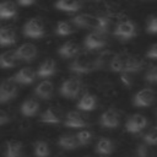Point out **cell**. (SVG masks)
<instances>
[{"instance_id":"3","label":"cell","mask_w":157,"mask_h":157,"mask_svg":"<svg viewBox=\"0 0 157 157\" xmlns=\"http://www.w3.org/2000/svg\"><path fill=\"white\" fill-rule=\"evenodd\" d=\"M70 71L76 74H88L93 70V58L87 53L77 54L70 64Z\"/></svg>"},{"instance_id":"18","label":"cell","mask_w":157,"mask_h":157,"mask_svg":"<svg viewBox=\"0 0 157 157\" xmlns=\"http://www.w3.org/2000/svg\"><path fill=\"white\" fill-rule=\"evenodd\" d=\"M55 71H56V64H55V61L53 59L48 58V59H45L39 65V67L37 70V76H39L42 78L50 77V76H53L55 74Z\"/></svg>"},{"instance_id":"26","label":"cell","mask_w":157,"mask_h":157,"mask_svg":"<svg viewBox=\"0 0 157 157\" xmlns=\"http://www.w3.org/2000/svg\"><path fill=\"white\" fill-rule=\"evenodd\" d=\"M16 5L12 1L0 2V20H9L16 16Z\"/></svg>"},{"instance_id":"33","label":"cell","mask_w":157,"mask_h":157,"mask_svg":"<svg viewBox=\"0 0 157 157\" xmlns=\"http://www.w3.org/2000/svg\"><path fill=\"white\" fill-rule=\"evenodd\" d=\"M144 141L147 145H157V125L152 128L147 134L144 135Z\"/></svg>"},{"instance_id":"13","label":"cell","mask_w":157,"mask_h":157,"mask_svg":"<svg viewBox=\"0 0 157 157\" xmlns=\"http://www.w3.org/2000/svg\"><path fill=\"white\" fill-rule=\"evenodd\" d=\"M117 54L112 50H103L96 59H93V70H103L108 69L112 60L114 59Z\"/></svg>"},{"instance_id":"17","label":"cell","mask_w":157,"mask_h":157,"mask_svg":"<svg viewBox=\"0 0 157 157\" xmlns=\"http://www.w3.org/2000/svg\"><path fill=\"white\" fill-rule=\"evenodd\" d=\"M17 40V36H16V31L10 27H0V47H7V45H12L15 44Z\"/></svg>"},{"instance_id":"16","label":"cell","mask_w":157,"mask_h":157,"mask_svg":"<svg viewBox=\"0 0 157 157\" xmlns=\"http://www.w3.org/2000/svg\"><path fill=\"white\" fill-rule=\"evenodd\" d=\"M65 126L67 128H85L87 126V121L85 120V118L78 113V112H75V110H71L66 114L65 117V121H64Z\"/></svg>"},{"instance_id":"37","label":"cell","mask_w":157,"mask_h":157,"mask_svg":"<svg viewBox=\"0 0 157 157\" xmlns=\"http://www.w3.org/2000/svg\"><path fill=\"white\" fill-rule=\"evenodd\" d=\"M146 56L148 59H153V60H157V44H153L150 47V49L147 50L146 53Z\"/></svg>"},{"instance_id":"30","label":"cell","mask_w":157,"mask_h":157,"mask_svg":"<svg viewBox=\"0 0 157 157\" xmlns=\"http://www.w3.org/2000/svg\"><path fill=\"white\" fill-rule=\"evenodd\" d=\"M74 27L70 22H66V21H59L56 23V27H55V32L58 36H69L74 32Z\"/></svg>"},{"instance_id":"39","label":"cell","mask_w":157,"mask_h":157,"mask_svg":"<svg viewBox=\"0 0 157 157\" xmlns=\"http://www.w3.org/2000/svg\"><path fill=\"white\" fill-rule=\"evenodd\" d=\"M36 0H17V2L21 5V6H28V5H32Z\"/></svg>"},{"instance_id":"31","label":"cell","mask_w":157,"mask_h":157,"mask_svg":"<svg viewBox=\"0 0 157 157\" xmlns=\"http://www.w3.org/2000/svg\"><path fill=\"white\" fill-rule=\"evenodd\" d=\"M50 153V150H49V146L45 141H37L36 145H34V155L36 157H48Z\"/></svg>"},{"instance_id":"11","label":"cell","mask_w":157,"mask_h":157,"mask_svg":"<svg viewBox=\"0 0 157 157\" xmlns=\"http://www.w3.org/2000/svg\"><path fill=\"white\" fill-rule=\"evenodd\" d=\"M146 125H147L146 117H144L142 114H134L126 120L125 128H126V131L136 134V132H140L141 130H144L146 128Z\"/></svg>"},{"instance_id":"22","label":"cell","mask_w":157,"mask_h":157,"mask_svg":"<svg viewBox=\"0 0 157 157\" xmlns=\"http://www.w3.org/2000/svg\"><path fill=\"white\" fill-rule=\"evenodd\" d=\"M96 107H97V99L93 94H91L88 92L83 93V96L81 97V99L77 103V108L83 112L93 110V109H96Z\"/></svg>"},{"instance_id":"19","label":"cell","mask_w":157,"mask_h":157,"mask_svg":"<svg viewBox=\"0 0 157 157\" xmlns=\"http://www.w3.org/2000/svg\"><path fill=\"white\" fill-rule=\"evenodd\" d=\"M58 52H59L60 56L69 59V58H74V56H76V55L78 54L80 47H78V44H77L76 42L67 40V42H65V43L59 48Z\"/></svg>"},{"instance_id":"2","label":"cell","mask_w":157,"mask_h":157,"mask_svg":"<svg viewBox=\"0 0 157 157\" xmlns=\"http://www.w3.org/2000/svg\"><path fill=\"white\" fill-rule=\"evenodd\" d=\"M71 22L77 27L94 29V32L99 33H107L109 28V18L105 16H93L90 13H82L75 16Z\"/></svg>"},{"instance_id":"23","label":"cell","mask_w":157,"mask_h":157,"mask_svg":"<svg viewBox=\"0 0 157 157\" xmlns=\"http://www.w3.org/2000/svg\"><path fill=\"white\" fill-rule=\"evenodd\" d=\"M17 58L15 50H7L0 54V67L1 69H11L17 64Z\"/></svg>"},{"instance_id":"36","label":"cell","mask_w":157,"mask_h":157,"mask_svg":"<svg viewBox=\"0 0 157 157\" xmlns=\"http://www.w3.org/2000/svg\"><path fill=\"white\" fill-rule=\"evenodd\" d=\"M120 81H121L126 87H130V86L132 85V78L130 77V72H121Z\"/></svg>"},{"instance_id":"7","label":"cell","mask_w":157,"mask_h":157,"mask_svg":"<svg viewBox=\"0 0 157 157\" xmlns=\"http://www.w3.org/2000/svg\"><path fill=\"white\" fill-rule=\"evenodd\" d=\"M114 36L118 37L120 40H129L136 37V27L130 21H123L117 25L114 29Z\"/></svg>"},{"instance_id":"21","label":"cell","mask_w":157,"mask_h":157,"mask_svg":"<svg viewBox=\"0 0 157 157\" xmlns=\"http://www.w3.org/2000/svg\"><path fill=\"white\" fill-rule=\"evenodd\" d=\"M53 90H54L53 83L48 80H44L37 85V87L34 88V93L42 99H49L53 96Z\"/></svg>"},{"instance_id":"41","label":"cell","mask_w":157,"mask_h":157,"mask_svg":"<svg viewBox=\"0 0 157 157\" xmlns=\"http://www.w3.org/2000/svg\"><path fill=\"white\" fill-rule=\"evenodd\" d=\"M58 157H63V156H58Z\"/></svg>"},{"instance_id":"40","label":"cell","mask_w":157,"mask_h":157,"mask_svg":"<svg viewBox=\"0 0 157 157\" xmlns=\"http://www.w3.org/2000/svg\"><path fill=\"white\" fill-rule=\"evenodd\" d=\"M87 1H101V0H87Z\"/></svg>"},{"instance_id":"8","label":"cell","mask_w":157,"mask_h":157,"mask_svg":"<svg viewBox=\"0 0 157 157\" xmlns=\"http://www.w3.org/2000/svg\"><path fill=\"white\" fill-rule=\"evenodd\" d=\"M155 98L156 94L152 88H142L134 96L132 103L135 107H150L153 104Z\"/></svg>"},{"instance_id":"27","label":"cell","mask_w":157,"mask_h":157,"mask_svg":"<svg viewBox=\"0 0 157 157\" xmlns=\"http://www.w3.org/2000/svg\"><path fill=\"white\" fill-rule=\"evenodd\" d=\"M22 155V144L16 140H11L6 142L5 157H21Z\"/></svg>"},{"instance_id":"42","label":"cell","mask_w":157,"mask_h":157,"mask_svg":"<svg viewBox=\"0 0 157 157\" xmlns=\"http://www.w3.org/2000/svg\"><path fill=\"white\" fill-rule=\"evenodd\" d=\"M86 157H90V156H86Z\"/></svg>"},{"instance_id":"28","label":"cell","mask_w":157,"mask_h":157,"mask_svg":"<svg viewBox=\"0 0 157 157\" xmlns=\"http://www.w3.org/2000/svg\"><path fill=\"white\" fill-rule=\"evenodd\" d=\"M113 150H114V145L107 137H101L96 145V152L99 155H104V156L110 155L113 152Z\"/></svg>"},{"instance_id":"35","label":"cell","mask_w":157,"mask_h":157,"mask_svg":"<svg viewBox=\"0 0 157 157\" xmlns=\"http://www.w3.org/2000/svg\"><path fill=\"white\" fill-rule=\"evenodd\" d=\"M145 78H146V81H148V82H155V83H157V66L151 67V69L146 72Z\"/></svg>"},{"instance_id":"25","label":"cell","mask_w":157,"mask_h":157,"mask_svg":"<svg viewBox=\"0 0 157 157\" xmlns=\"http://www.w3.org/2000/svg\"><path fill=\"white\" fill-rule=\"evenodd\" d=\"M58 145L64 148V150H75L80 145L77 142V139L75 135L72 134H65V135H61L58 140Z\"/></svg>"},{"instance_id":"34","label":"cell","mask_w":157,"mask_h":157,"mask_svg":"<svg viewBox=\"0 0 157 157\" xmlns=\"http://www.w3.org/2000/svg\"><path fill=\"white\" fill-rule=\"evenodd\" d=\"M146 31H147V33H152V34L157 33V17L156 16H152L148 18Z\"/></svg>"},{"instance_id":"1","label":"cell","mask_w":157,"mask_h":157,"mask_svg":"<svg viewBox=\"0 0 157 157\" xmlns=\"http://www.w3.org/2000/svg\"><path fill=\"white\" fill-rule=\"evenodd\" d=\"M144 66V60L130 54H117L109 65V70L114 72H136Z\"/></svg>"},{"instance_id":"29","label":"cell","mask_w":157,"mask_h":157,"mask_svg":"<svg viewBox=\"0 0 157 157\" xmlns=\"http://www.w3.org/2000/svg\"><path fill=\"white\" fill-rule=\"evenodd\" d=\"M137 157H157V151L147 144H140L136 150Z\"/></svg>"},{"instance_id":"4","label":"cell","mask_w":157,"mask_h":157,"mask_svg":"<svg viewBox=\"0 0 157 157\" xmlns=\"http://www.w3.org/2000/svg\"><path fill=\"white\" fill-rule=\"evenodd\" d=\"M22 33L28 38H42L45 34L44 23L39 18H29L23 25Z\"/></svg>"},{"instance_id":"38","label":"cell","mask_w":157,"mask_h":157,"mask_svg":"<svg viewBox=\"0 0 157 157\" xmlns=\"http://www.w3.org/2000/svg\"><path fill=\"white\" fill-rule=\"evenodd\" d=\"M10 119H9V115H7V113L5 112V110H1L0 109V125H2V124H5V123H7Z\"/></svg>"},{"instance_id":"10","label":"cell","mask_w":157,"mask_h":157,"mask_svg":"<svg viewBox=\"0 0 157 157\" xmlns=\"http://www.w3.org/2000/svg\"><path fill=\"white\" fill-rule=\"evenodd\" d=\"M99 124L107 129H115L119 126V114L115 109L109 108L99 117Z\"/></svg>"},{"instance_id":"14","label":"cell","mask_w":157,"mask_h":157,"mask_svg":"<svg viewBox=\"0 0 157 157\" xmlns=\"http://www.w3.org/2000/svg\"><path fill=\"white\" fill-rule=\"evenodd\" d=\"M13 81L16 83H21V85H29L34 81L36 78V72L32 67L27 66V67H22L21 70H18L15 76H12Z\"/></svg>"},{"instance_id":"24","label":"cell","mask_w":157,"mask_h":157,"mask_svg":"<svg viewBox=\"0 0 157 157\" xmlns=\"http://www.w3.org/2000/svg\"><path fill=\"white\" fill-rule=\"evenodd\" d=\"M39 110V103L36 99H26L22 104H21V113L25 117H33L38 113Z\"/></svg>"},{"instance_id":"6","label":"cell","mask_w":157,"mask_h":157,"mask_svg":"<svg viewBox=\"0 0 157 157\" xmlns=\"http://www.w3.org/2000/svg\"><path fill=\"white\" fill-rule=\"evenodd\" d=\"M17 94V85L12 77L0 82V103H6Z\"/></svg>"},{"instance_id":"20","label":"cell","mask_w":157,"mask_h":157,"mask_svg":"<svg viewBox=\"0 0 157 157\" xmlns=\"http://www.w3.org/2000/svg\"><path fill=\"white\" fill-rule=\"evenodd\" d=\"M81 0H58L55 2V7L64 12H76L81 9Z\"/></svg>"},{"instance_id":"5","label":"cell","mask_w":157,"mask_h":157,"mask_svg":"<svg viewBox=\"0 0 157 157\" xmlns=\"http://www.w3.org/2000/svg\"><path fill=\"white\" fill-rule=\"evenodd\" d=\"M80 91H81V81L77 77H70L65 80L60 86V94L69 99L76 98Z\"/></svg>"},{"instance_id":"15","label":"cell","mask_w":157,"mask_h":157,"mask_svg":"<svg viewBox=\"0 0 157 157\" xmlns=\"http://www.w3.org/2000/svg\"><path fill=\"white\" fill-rule=\"evenodd\" d=\"M61 120H63V112L58 107H49L40 115V121L42 123L56 124V123H60Z\"/></svg>"},{"instance_id":"12","label":"cell","mask_w":157,"mask_h":157,"mask_svg":"<svg viewBox=\"0 0 157 157\" xmlns=\"http://www.w3.org/2000/svg\"><path fill=\"white\" fill-rule=\"evenodd\" d=\"M15 54L18 60L32 61L37 56V47L31 43H25V44H21L15 50Z\"/></svg>"},{"instance_id":"9","label":"cell","mask_w":157,"mask_h":157,"mask_svg":"<svg viewBox=\"0 0 157 157\" xmlns=\"http://www.w3.org/2000/svg\"><path fill=\"white\" fill-rule=\"evenodd\" d=\"M83 45L90 50L101 49V48H104L107 45V40H105L103 33L93 31V32H91L90 34L86 36V38L83 40Z\"/></svg>"},{"instance_id":"32","label":"cell","mask_w":157,"mask_h":157,"mask_svg":"<svg viewBox=\"0 0 157 157\" xmlns=\"http://www.w3.org/2000/svg\"><path fill=\"white\" fill-rule=\"evenodd\" d=\"M76 139H77V142L80 146H85V145H88L92 140V132L90 130H81L78 131L76 135Z\"/></svg>"}]
</instances>
